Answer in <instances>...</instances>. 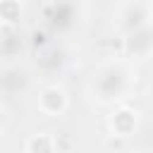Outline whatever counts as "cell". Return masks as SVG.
I'll use <instances>...</instances> for the list:
<instances>
[{
	"label": "cell",
	"instance_id": "1",
	"mask_svg": "<svg viewBox=\"0 0 153 153\" xmlns=\"http://www.w3.org/2000/svg\"><path fill=\"white\" fill-rule=\"evenodd\" d=\"M31 151H33V153L38 151V139L31 141ZM41 151H43V153H50V139H48V136H41Z\"/></svg>",
	"mask_w": 153,
	"mask_h": 153
}]
</instances>
